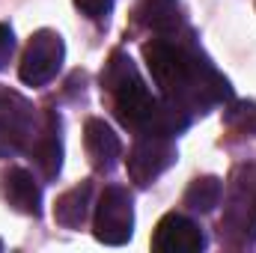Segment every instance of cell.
I'll return each instance as SVG.
<instances>
[{
    "label": "cell",
    "instance_id": "obj_2",
    "mask_svg": "<svg viewBox=\"0 0 256 253\" xmlns=\"http://www.w3.org/2000/svg\"><path fill=\"white\" fill-rule=\"evenodd\" d=\"M102 90L110 92L114 98V114L116 120L134 131V134H143V128L149 122L158 98H152L146 80L140 78L137 66L131 63V57L122 54V51H114L110 60L102 72Z\"/></svg>",
    "mask_w": 256,
    "mask_h": 253
},
{
    "label": "cell",
    "instance_id": "obj_3",
    "mask_svg": "<svg viewBox=\"0 0 256 253\" xmlns=\"http://www.w3.org/2000/svg\"><path fill=\"white\" fill-rule=\"evenodd\" d=\"M220 230L236 248L256 242V164H244L236 170Z\"/></svg>",
    "mask_w": 256,
    "mask_h": 253
},
{
    "label": "cell",
    "instance_id": "obj_4",
    "mask_svg": "<svg viewBox=\"0 0 256 253\" xmlns=\"http://www.w3.org/2000/svg\"><path fill=\"white\" fill-rule=\"evenodd\" d=\"M96 238L102 244H126L134 232V202L131 194L122 185H108L98 206H96V220H92Z\"/></svg>",
    "mask_w": 256,
    "mask_h": 253
},
{
    "label": "cell",
    "instance_id": "obj_8",
    "mask_svg": "<svg viewBox=\"0 0 256 253\" xmlns=\"http://www.w3.org/2000/svg\"><path fill=\"white\" fill-rule=\"evenodd\" d=\"M152 248L158 253H200L206 248V236L191 218L170 212L158 220L155 236H152Z\"/></svg>",
    "mask_w": 256,
    "mask_h": 253
},
{
    "label": "cell",
    "instance_id": "obj_6",
    "mask_svg": "<svg viewBox=\"0 0 256 253\" xmlns=\"http://www.w3.org/2000/svg\"><path fill=\"white\" fill-rule=\"evenodd\" d=\"M33 131H36L33 104L21 92L0 86V158L18 155L30 143Z\"/></svg>",
    "mask_w": 256,
    "mask_h": 253
},
{
    "label": "cell",
    "instance_id": "obj_14",
    "mask_svg": "<svg viewBox=\"0 0 256 253\" xmlns=\"http://www.w3.org/2000/svg\"><path fill=\"white\" fill-rule=\"evenodd\" d=\"M224 196V185L218 176H202V179H194L188 190H185V206L191 212H212Z\"/></svg>",
    "mask_w": 256,
    "mask_h": 253
},
{
    "label": "cell",
    "instance_id": "obj_15",
    "mask_svg": "<svg viewBox=\"0 0 256 253\" xmlns=\"http://www.w3.org/2000/svg\"><path fill=\"white\" fill-rule=\"evenodd\" d=\"M226 126L238 134H250L256 137V102H232L224 114Z\"/></svg>",
    "mask_w": 256,
    "mask_h": 253
},
{
    "label": "cell",
    "instance_id": "obj_7",
    "mask_svg": "<svg viewBox=\"0 0 256 253\" xmlns=\"http://www.w3.org/2000/svg\"><path fill=\"white\" fill-rule=\"evenodd\" d=\"M63 57H66L63 36L57 30H36L27 42L18 74L27 86H45L51 78H57Z\"/></svg>",
    "mask_w": 256,
    "mask_h": 253
},
{
    "label": "cell",
    "instance_id": "obj_13",
    "mask_svg": "<svg viewBox=\"0 0 256 253\" xmlns=\"http://www.w3.org/2000/svg\"><path fill=\"white\" fill-rule=\"evenodd\" d=\"M90 196H92V185L90 182H80V185L68 188L66 194H60L57 202H54V220L60 226H66V230H78L86 220Z\"/></svg>",
    "mask_w": 256,
    "mask_h": 253
},
{
    "label": "cell",
    "instance_id": "obj_11",
    "mask_svg": "<svg viewBox=\"0 0 256 253\" xmlns=\"http://www.w3.org/2000/svg\"><path fill=\"white\" fill-rule=\"evenodd\" d=\"M3 196L21 214H30V218L42 214V190L36 185L33 173H27L21 167H12L3 173Z\"/></svg>",
    "mask_w": 256,
    "mask_h": 253
},
{
    "label": "cell",
    "instance_id": "obj_9",
    "mask_svg": "<svg viewBox=\"0 0 256 253\" xmlns=\"http://www.w3.org/2000/svg\"><path fill=\"white\" fill-rule=\"evenodd\" d=\"M30 155L45 179H57L63 170V120L60 114L48 110L42 128L30 137Z\"/></svg>",
    "mask_w": 256,
    "mask_h": 253
},
{
    "label": "cell",
    "instance_id": "obj_17",
    "mask_svg": "<svg viewBox=\"0 0 256 253\" xmlns=\"http://www.w3.org/2000/svg\"><path fill=\"white\" fill-rule=\"evenodd\" d=\"M12 51H15V33L9 24H0V68H6Z\"/></svg>",
    "mask_w": 256,
    "mask_h": 253
},
{
    "label": "cell",
    "instance_id": "obj_5",
    "mask_svg": "<svg viewBox=\"0 0 256 253\" xmlns=\"http://www.w3.org/2000/svg\"><path fill=\"white\" fill-rule=\"evenodd\" d=\"M179 152L170 137L158 134H137L131 152H128V176L137 188H149L161 173H167L176 164Z\"/></svg>",
    "mask_w": 256,
    "mask_h": 253
},
{
    "label": "cell",
    "instance_id": "obj_12",
    "mask_svg": "<svg viewBox=\"0 0 256 253\" xmlns=\"http://www.w3.org/2000/svg\"><path fill=\"white\" fill-rule=\"evenodd\" d=\"M137 24L158 33V36H167V33H176L182 27V6L179 0H140L137 3Z\"/></svg>",
    "mask_w": 256,
    "mask_h": 253
},
{
    "label": "cell",
    "instance_id": "obj_1",
    "mask_svg": "<svg viewBox=\"0 0 256 253\" xmlns=\"http://www.w3.org/2000/svg\"><path fill=\"white\" fill-rule=\"evenodd\" d=\"M143 60L164 98L182 104L188 114H206L214 104L232 102L230 80L212 66L191 33H167L143 45Z\"/></svg>",
    "mask_w": 256,
    "mask_h": 253
},
{
    "label": "cell",
    "instance_id": "obj_10",
    "mask_svg": "<svg viewBox=\"0 0 256 253\" xmlns=\"http://www.w3.org/2000/svg\"><path fill=\"white\" fill-rule=\"evenodd\" d=\"M84 146L90 155V164L98 173H110L122 155V143L114 134V128L108 126L104 120H86L84 126Z\"/></svg>",
    "mask_w": 256,
    "mask_h": 253
},
{
    "label": "cell",
    "instance_id": "obj_16",
    "mask_svg": "<svg viewBox=\"0 0 256 253\" xmlns=\"http://www.w3.org/2000/svg\"><path fill=\"white\" fill-rule=\"evenodd\" d=\"M74 6H78L86 18L102 21V18H108V12L114 9V0H74Z\"/></svg>",
    "mask_w": 256,
    "mask_h": 253
}]
</instances>
